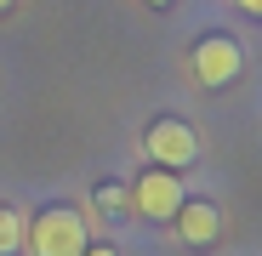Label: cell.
Masks as SVG:
<instances>
[{"label": "cell", "mask_w": 262, "mask_h": 256, "mask_svg": "<svg viewBox=\"0 0 262 256\" xmlns=\"http://www.w3.org/2000/svg\"><path fill=\"white\" fill-rule=\"evenodd\" d=\"M143 6H160V12H165V6H171V0H143Z\"/></svg>", "instance_id": "30bf717a"}, {"label": "cell", "mask_w": 262, "mask_h": 256, "mask_svg": "<svg viewBox=\"0 0 262 256\" xmlns=\"http://www.w3.org/2000/svg\"><path fill=\"white\" fill-rule=\"evenodd\" d=\"M23 239H29V250L34 256H80L85 245H92V234H85V217L74 205H40L34 211V222L23 228Z\"/></svg>", "instance_id": "6da1fadb"}, {"label": "cell", "mask_w": 262, "mask_h": 256, "mask_svg": "<svg viewBox=\"0 0 262 256\" xmlns=\"http://www.w3.org/2000/svg\"><path fill=\"white\" fill-rule=\"evenodd\" d=\"M239 12H251V17H262V0H234Z\"/></svg>", "instance_id": "ba28073f"}, {"label": "cell", "mask_w": 262, "mask_h": 256, "mask_svg": "<svg viewBox=\"0 0 262 256\" xmlns=\"http://www.w3.org/2000/svg\"><path fill=\"white\" fill-rule=\"evenodd\" d=\"M6 6H12V0H0V12H6Z\"/></svg>", "instance_id": "8fae6325"}, {"label": "cell", "mask_w": 262, "mask_h": 256, "mask_svg": "<svg viewBox=\"0 0 262 256\" xmlns=\"http://www.w3.org/2000/svg\"><path fill=\"white\" fill-rule=\"evenodd\" d=\"M143 154H148L154 165H165V171H183V165L200 159V137H194V125H188V120H171V114H165V120L148 125Z\"/></svg>", "instance_id": "3957f363"}, {"label": "cell", "mask_w": 262, "mask_h": 256, "mask_svg": "<svg viewBox=\"0 0 262 256\" xmlns=\"http://www.w3.org/2000/svg\"><path fill=\"white\" fill-rule=\"evenodd\" d=\"M239 46H234V34H200L194 40V74H200V85H234L239 80Z\"/></svg>", "instance_id": "277c9868"}, {"label": "cell", "mask_w": 262, "mask_h": 256, "mask_svg": "<svg viewBox=\"0 0 262 256\" xmlns=\"http://www.w3.org/2000/svg\"><path fill=\"white\" fill-rule=\"evenodd\" d=\"M97 205H103L108 217H114V211L125 205V188H120V182H97Z\"/></svg>", "instance_id": "52a82bcc"}, {"label": "cell", "mask_w": 262, "mask_h": 256, "mask_svg": "<svg viewBox=\"0 0 262 256\" xmlns=\"http://www.w3.org/2000/svg\"><path fill=\"white\" fill-rule=\"evenodd\" d=\"M171 222L183 228L188 245H216V234H223V211H216L211 199H183V211Z\"/></svg>", "instance_id": "5b68a950"}, {"label": "cell", "mask_w": 262, "mask_h": 256, "mask_svg": "<svg viewBox=\"0 0 262 256\" xmlns=\"http://www.w3.org/2000/svg\"><path fill=\"white\" fill-rule=\"evenodd\" d=\"M183 199H188V194H183V177H177V171H165V165L143 171V177L125 188V205L137 211L143 222H171V217L183 211Z\"/></svg>", "instance_id": "7a4b0ae2"}, {"label": "cell", "mask_w": 262, "mask_h": 256, "mask_svg": "<svg viewBox=\"0 0 262 256\" xmlns=\"http://www.w3.org/2000/svg\"><path fill=\"white\" fill-rule=\"evenodd\" d=\"M17 245H23V222H17L12 205H0V256H12Z\"/></svg>", "instance_id": "8992f818"}, {"label": "cell", "mask_w": 262, "mask_h": 256, "mask_svg": "<svg viewBox=\"0 0 262 256\" xmlns=\"http://www.w3.org/2000/svg\"><path fill=\"white\" fill-rule=\"evenodd\" d=\"M80 256H114V245H85Z\"/></svg>", "instance_id": "9c48e42d"}]
</instances>
